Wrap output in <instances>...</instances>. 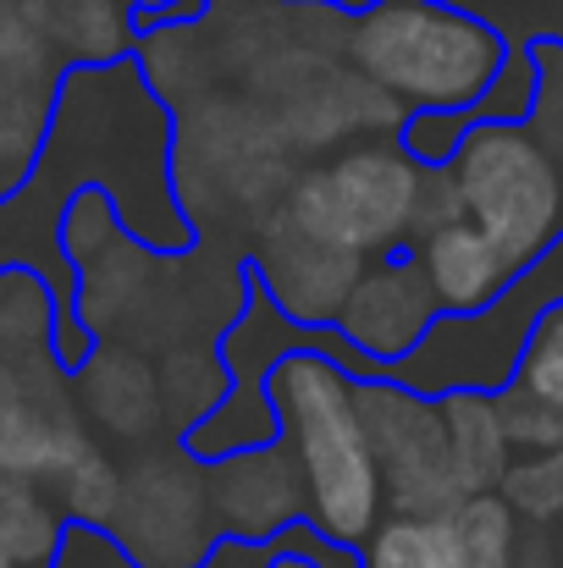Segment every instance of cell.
Masks as SVG:
<instances>
[{
  "mask_svg": "<svg viewBox=\"0 0 563 568\" xmlns=\"http://www.w3.org/2000/svg\"><path fill=\"white\" fill-rule=\"evenodd\" d=\"M365 376L381 371L365 365L338 332H310L299 348L277 359L265 381L277 442L288 447L304 486V514L338 547H365L386 508L381 458L360 408Z\"/></svg>",
  "mask_w": 563,
  "mask_h": 568,
  "instance_id": "6da1fadb",
  "label": "cell"
},
{
  "mask_svg": "<svg viewBox=\"0 0 563 568\" xmlns=\"http://www.w3.org/2000/svg\"><path fill=\"white\" fill-rule=\"evenodd\" d=\"M56 293L28 265H0V475L56 486L89 447V419L56 343Z\"/></svg>",
  "mask_w": 563,
  "mask_h": 568,
  "instance_id": "7a4b0ae2",
  "label": "cell"
},
{
  "mask_svg": "<svg viewBox=\"0 0 563 568\" xmlns=\"http://www.w3.org/2000/svg\"><path fill=\"white\" fill-rule=\"evenodd\" d=\"M349 67L392 105L414 111H475L503 78V33L459 0H375L349 17Z\"/></svg>",
  "mask_w": 563,
  "mask_h": 568,
  "instance_id": "3957f363",
  "label": "cell"
},
{
  "mask_svg": "<svg viewBox=\"0 0 563 568\" xmlns=\"http://www.w3.org/2000/svg\"><path fill=\"white\" fill-rule=\"evenodd\" d=\"M448 178L464 221H475L520 276L563 243V150L531 122H470Z\"/></svg>",
  "mask_w": 563,
  "mask_h": 568,
  "instance_id": "277c9868",
  "label": "cell"
},
{
  "mask_svg": "<svg viewBox=\"0 0 563 568\" xmlns=\"http://www.w3.org/2000/svg\"><path fill=\"white\" fill-rule=\"evenodd\" d=\"M425 178L431 166H420L398 139H360L332 161L293 172L282 210L360 260L403 254L420 237Z\"/></svg>",
  "mask_w": 563,
  "mask_h": 568,
  "instance_id": "5b68a950",
  "label": "cell"
},
{
  "mask_svg": "<svg viewBox=\"0 0 563 568\" xmlns=\"http://www.w3.org/2000/svg\"><path fill=\"white\" fill-rule=\"evenodd\" d=\"M360 408L371 425L375 458H381V486L392 514H453L464 503L442 403L403 386L392 376L360 381Z\"/></svg>",
  "mask_w": 563,
  "mask_h": 568,
  "instance_id": "8992f818",
  "label": "cell"
},
{
  "mask_svg": "<svg viewBox=\"0 0 563 568\" xmlns=\"http://www.w3.org/2000/svg\"><path fill=\"white\" fill-rule=\"evenodd\" d=\"M199 458L150 453L122 469V508L111 519L117 547L139 568H199L215 547V503L210 475L193 469Z\"/></svg>",
  "mask_w": 563,
  "mask_h": 568,
  "instance_id": "52a82bcc",
  "label": "cell"
},
{
  "mask_svg": "<svg viewBox=\"0 0 563 568\" xmlns=\"http://www.w3.org/2000/svg\"><path fill=\"white\" fill-rule=\"evenodd\" d=\"M249 282H260V293L277 304V315L299 332H332L354 282L365 276V260L315 237L304 221H293L288 210H271L254 226L249 243Z\"/></svg>",
  "mask_w": 563,
  "mask_h": 568,
  "instance_id": "ba28073f",
  "label": "cell"
},
{
  "mask_svg": "<svg viewBox=\"0 0 563 568\" xmlns=\"http://www.w3.org/2000/svg\"><path fill=\"white\" fill-rule=\"evenodd\" d=\"M436 304H431V287L414 265V254H381L375 265H365V276L354 282L343 315H338V337L365 359L375 365L381 376H392L436 326Z\"/></svg>",
  "mask_w": 563,
  "mask_h": 568,
  "instance_id": "9c48e42d",
  "label": "cell"
},
{
  "mask_svg": "<svg viewBox=\"0 0 563 568\" xmlns=\"http://www.w3.org/2000/svg\"><path fill=\"white\" fill-rule=\"evenodd\" d=\"M210 503H215V525L227 536L265 541V536L288 530L304 514V486H299V469H293L288 447L271 442V447L215 458L210 464Z\"/></svg>",
  "mask_w": 563,
  "mask_h": 568,
  "instance_id": "30bf717a",
  "label": "cell"
},
{
  "mask_svg": "<svg viewBox=\"0 0 563 568\" xmlns=\"http://www.w3.org/2000/svg\"><path fill=\"white\" fill-rule=\"evenodd\" d=\"M78 386V408L89 425H100L105 436L117 442H150L167 419V386L161 371L133 348V343H117V337H100L89 348V359L72 371Z\"/></svg>",
  "mask_w": 563,
  "mask_h": 568,
  "instance_id": "8fae6325",
  "label": "cell"
},
{
  "mask_svg": "<svg viewBox=\"0 0 563 568\" xmlns=\"http://www.w3.org/2000/svg\"><path fill=\"white\" fill-rule=\"evenodd\" d=\"M414 265L431 287V304L436 315H486L509 287H514V265L503 260V248L475 226V221H448V226H431L425 237H414Z\"/></svg>",
  "mask_w": 563,
  "mask_h": 568,
  "instance_id": "7c38bea8",
  "label": "cell"
},
{
  "mask_svg": "<svg viewBox=\"0 0 563 568\" xmlns=\"http://www.w3.org/2000/svg\"><path fill=\"white\" fill-rule=\"evenodd\" d=\"M33 28L50 39V50L67 67H117L133 61L139 22L128 0H17Z\"/></svg>",
  "mask_w": 563,
  "mask_h": 568,
  "instance_id": "4fadbf2b",
  "label": "cell"
},
{
  "mask_svg": "<svg viewBox=\"0 0 563 568\" xmlns=\"http://www.w3.org/2000/svg\"><path fill=\"white\" fill-rule=\"evenodd\" d=\"M436 403H442V425H448V447H453L464 497L497 491L514 469V442H509L497 392H442Z\"/></svg>",
  "mask_w": 563,
  "mask_h": 568,
  "instance_id": "5bb4252c",
  "label": "cell"
},
{
  "mask_svg": "<svg viewBox=\"0 0 563 568\" xmlns=\"http://www.w3.org/2000/svg\"><path fill=\"white\" fill-rule=\"evenodd\" d=\"M365 568H464L453 514H386L365 541Z\"/></svg>",
  "mask_w": 563,
  "mask_h": 568,
  "instance_id": "9a60e30c",
  "label": "cell"
},
{
  "mask_svg": "<svg viewBox=\"0 0 563 568\" xmlns=\"http://www.w3.org/2000/svg\"><path fill=\"white\" fill-rule=\"evenodd\" d=\"M464 568H514L520 564V514L503 491H475L453 508Z\"/></svg>",
  "mask_w": 563,
  "mask_h": 568,
  "instance_id": "2e32d148",
  "label": "cell"
},
{
  "mask_svg": "<svg viewBox=\"0 0 563 568\" xmlns=\"http://www.w3.org/2000/svg\"><path fill=\"white\" fill-rule=\"evenodd\" d=\"M56 503L67 519L78 525H94V530H111L117 508H122V464L94 442L61 480H56Z\"/></svg>",
  "mask_w": 563,
  "mask_h": 568,
  "instance_id": "e0dca14e",
  "label": "cell"
},
{
  "mask_svg": "<svg viewBox=\"0 0 563 568\" xmlns=\"http://www.w3.org/2000/svg\"><path fill=\"white\" fill-rule=\"evenodd\" d=\"M520 397L531 403H547L563 414V298H553L531 332H525V348H520V365H514V381H509Z\"/></svg>",
  "mask_w": 563,
  "mask_h": 568,
  "instance_id": "ac0fdd59",
  "label": "cell"
},
{
  "mask_svg": "<svg viewBox=\"0 0 563 568\" xmlns=\"http://www.w3.org/2000/svg\"><path fill=\"white\" fill-rule=\"evenodd\" d=\"M503 497L514 503V514L559 519L563 514V447L559 453H536L531 464H514L509 480H503Z\"/></svg>",
  "mask_w": 563,
  "mask_h": 568,
  "instance_id": "d6986e66",
  "label": "cell"
},
{
  "mask_svg": "<svg viewBox=\"0 0 563 568\" xmlns=\"http://www.w3.org/2000/svg\"><path fill=\"white\" fill-rule=\"evenodd\" d=\"M497 408H503V425H509L514 453H559L563 447V414L559 408L531 403V397H520L514 386L497 392Z\"/></svg>",
  "mask_w": 563,
  "mask_h": 568,
  "instance_id": "ffe728a7",
  "label": "cell"
},
{
  "mask_svg": "<svg viewBox=\"0 0 563 568\" xmlns=\"http://www.w3.org/2000/svg\"><path fill=\"white\" fill-rule=\"evenodd\" d=\"M133 22H167V17H204V0H128Z\"/></svg>",
  "mask_w": 563,
  "mask_h": 568,
  "instance_id": "44dd1931",
  "label": "cell"
},
{
  "mask_svg": "<svg viewBox=\"0 0 563 568\" xmlns=\"http://www.w3.org/2000/svg\"><path fill=\"white\" fill-rule=\"evenodd\" d=\"M6 480L11 475H0V568H22L17 552H11V530H6Z\"/></svg>",
  "mask_w": 563,
  "mask_h": 568,
  "instance_id": "7402d4cb",
  "label": "cell"
},
{
  "mask_svg": "<svg viewBox=\"0 0 563 568\" xmlns=\"http://www.w3.org/2000/svg\"><path fill=\"white\" fill-rule=\"evenodd\" d=\"M271 568H321L310 552H282V558H271Z\"/></svg>",
  "mask_w": 563,
  "mask_h": 568,
  "instance_id": "603a6c76",
  "label": "cell"
},
{
  "mask_svg": "<svg viewBox=\"0 0 563 568\" xmlns=\"http://www.w3.org/2000/svg\"><path fill=\"white\" fill-rule=\"evenodd\" d=\"M44 568H50V564H44Z\"/></svg>",
  "mask_w": 563,
  "mask_h": 568,
  "instance_id": "cb8c5ba5",
  "label": "cell"
}]
</instances>
